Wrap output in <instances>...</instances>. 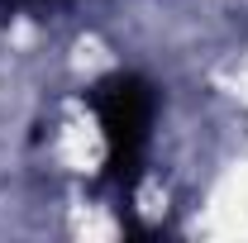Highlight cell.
Returning a JSON list of instances; mask_svg holds the SVG:
<instances>
[{
  "mask_svg": "<svg viewBox=\"0 0 248 243\" xmlns=\"http://www.w3.org/2000/svg\"><path fill=\"white\" fill-rule=\"evenodd\" d=\"M95 120H100V138H105L110 177L129 182L143 162L148 134H153V91L134 76H115L95 91Z\"/></svg>",
  "mask_w": 248,
  "mask_h": 243,
  "instance_id": "cell-1",
  "label": "cell"
}]
</instances>
